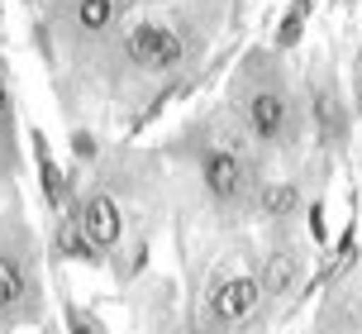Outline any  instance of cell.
Returning <instances> with one entry per match:
<instances>
[{
	"mask_svg": "<svg viewBox=\"0 0 362 334\" xmlns=\"http://www.w3.org/2000/svg\"><path fill=\"white\" fill-rule=\"evenodd\" d=\"M24 287H29V277H24L19 258L0 253V311H15L19 301H24Z\"/></svg>",
	"mask_w": 362,
	"mask_h": 334,
	"instance_id": "obj_9",
	"label": "cell"
},
{
	"mask_svg": "<svg viewBox=\"0 0 362 334\" xmlns=\"http://www.w3.org/2000/svg\"><path fill=\"white\" fill-rule=\"evenodd\" d=\"M257 301H262V287H257V277H224L215 292H210V301H205V316H210V325L229 330V325L253 320Z\"/></svg>",
	"mask_w": 362,
	"mask_h": 334,
	"instance_id": "obj_2",
	"label": "cell"
},
{
	"mask_svg": "<svg viewBox=\"0 0 362 334\" xmlns=\"http://www.w3.org/2000/svg\"><path fill=\"white\" fill-rule=\"evenodd\" d=\"M81 234L95 243V253H110V248L119 243V234H124V220H119V205H115V196L95 191V196L81 205Z\"/></svg>",
	"mask_w": 362,
	"mask_h": 334,
	"instance_id": "obj_4",
	"label": "cell"
},
{
	"mask_svg": "<svg viewBox=\"0 0 362 334\" xmlns=\"http://www.w3.org/2000/svg\"><path fill=\"white\" fill-rule=\"evenodd\" d=\"M200 182H205V191H210L215 201H238V196H243V163L224 149L205 153V158H200Z\"/></svg>",
	"mask_w": 362,
	"mask_h": 334,
	"instance_id": "obj_5",
	"label": "cell"
},
{
	"mask_svg": "<svg viewBox=\"0 0 362 334\" xmlns=\"http://www.w3.org/2000/svg\"><path fill=\"white\" fill-rule=\"evenodd\" d=\"M296 277H300V258H296V253H272V258L262 263V272H257V287H262L267 296H286L291 287H296Z\"/></svg>",
	"mask_w": 362,
	"mask_h": 334,
	"instance_id": "obj_6",
	"label": "cell"
},
{
	"mask_svg": "<svg viewBox=\"0 0 362 334\" xmlns=\"http://www.w3.org/2000/svg\"><path fill=\"white\" fill-rule=\"evenodd\" d=\"M243 125H248V134H253V139H262V144L281 139V134H286V125H291L286 96H276V91H253V96H248V105H243Z\"/></svg>",
	"mask_w": 362,
	"mask_h": 334,
	"instance_id": "obj_3",
	"label": "cell"
},
{
	"mask_svg": "<svg viewBox=\"0 0 362 334\" xmlns=\"http://www.w3.org/2000/svg\"><path fill=\"white\" fill-rule=\"evenodd\" d=\"M310 229H315V239H325V210H320V205L310 210Z\"/></svg>",
	"mask_w": 362,
	"mask_h": 334,
	"instance_id": "obj_11",
	"label": "cell"
},
{
	"mask_svg": "<svg viewBox=\"0 0 362 334\" xmlns=\"http://www.w3.org/2000/svg\"><path fill=\"white\" fill-rule=\"evenodd\" d=\"M305 0H296V5H291L286 10V19H281V29H276V48H296V43H300V29H305Z\"/></svg>",
	"mask_w": 362,
	"mask_h": 334,
	"instance_id": "obj_10",
	"label": "cell"
},
{
	"mask_svg": "<svg viewBox=\"0 0 362 334\" xmlns=\"http://www.w3.org/2000/svg\"><path fill=\"white\" fill-rule=\"evenodd\" d=\"M115 15H119V5L115 0H76V29H86V34H100V29H110L115 24Z\"/></svg>",
	"mask_w": 362,
	"mask_h": 334,
	"instance_id": "obj_8",
	"label": "cell"
},
{
	"mask_svg": "<svg viewBox=\"0 0 362 334\" xmlns=\"http://www.w3.org/2000/svg\"><path fill=\"white\" fill-rule=\"evenodd\" d=\"M5 105H10V91H5V76H0V120H5Z\"/></svg>",
	"mask_w": 362,
	"mask_h": 334,
	"instance_id": "obj_12",
	"label": "cell"
},
{
	"mask_svg": "<svg viewBox=\"0 0 362 334\" xmlns=\"http://www.w3.org/2000/svg\"><path fill=\"white\" fill-rule=\"evenodd\" d=\"M181 53H186V43H181V34L167 29V24H139V29H129V38H124V57L134 67H144V72L177 67Z\"/></svg>",
	"mask_w": 362,
	"mask_h": 334,
	"instance_id": "obj_1",
	"label": "cell"
},
{
	"mask_svg": "<svg viewBox=\"0 0 362 334\" xmlns=\"http://www.w3.org/2000/svg\"><path fill=\"white\" fill-rule=\"evenodd\" d=\"M296 205H300V191L291 182L262 186V196H257V210H262L267 220H286V215H296Z\"/></svg>",
	"mask_w": 362,
	"mask_h": 334,
	"instance_id": "obj_7",
	"label": "cell"
}]
</instances>
